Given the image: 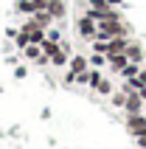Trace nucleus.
<instances>
[{
    "instance_id": "5",
    "label": "nucleus",
    "mask_w": 146,
    "mask_h": 149,
    "mask_svg": "<svg viewBox=\"0 0 146 149\" xmlns=\"http://www.w3.org/2000/svg\"><path fill=\"white\" fill-rule=\"evenodd\" d=\"M143 104L146 101L140 99V93H127V104H124V113H143Z\"/></svg>"
},
{
    "instance_id": "22",
    "label": "nucleus",
    "mask_w": 146,
    "mask_h": 149,
    "mask_svg": "<svg viewBox=\"0 0 146 149\" xmlns=\"http://www.w3.org/2000/svg\"><path fill=\"white\" fill-rule=\"evenodd\" d=\"M132 138H135V143H138V149H146V130H140V132H135Z\"/></svg>"
},
{
    "instance_id": "24",
    "label": "nucleus",
    "mask_w": 146,
    "mask_h": 149,
    "mask_svg": "<svg viewBox=\"0 0 146 149\" xmlns=\"http://www.w3.org/2000/svg\"><path fill=\"white\" fill-rule=\"evenodd\" d=\"M107 3H110V6H113V8H118V6H121V3H124V0H107Z\"/></svg>"
},
{
    "instance_id": "18",
    "label": "nucleus",
    "mask_w": 146,
    "mask_h": 149,
    "mask_svg": "<svg viewBox=\"0 0 146 149\" xmlns=\"http://www.w3.org/2000/svg\"><path fill=\"white\" fill-rule=\"evenodd\" d=\"M62 23H54L51 28H45V37L48 40H54V42H62V28H59Z\"/></svg>"
},
{
    "instance_id": "2",
    "label": "nucleus",
    "mask_w": 146,
    "mask_h": 149,
    "mask_svg": "<svg viewBox=\"0 0 146 149\" xmlns=\"http://www.w3.org/2000/svg\"><path fill=\"white\" fill-rule=\"evenodd\" d=\"M90 70V62L84 54H70V62H67V73H65V82H73V76L76 73H84Z\"/></svg>"
},
{
    "instance_id": "14",
    "label": "nucleus",
    "mask_w": 146,
    "mask_h": 149,
    "mask_svg": "<svg viewBox=\"0 0 146 149\" xmlns=\"http://www.w3.org/2000/svg\"><path fill=\"white\" fill-rule=\"evenodd\" d=\"M140 68H143V65H138V62H129V65L121 70V79H124V82H127V79H135V76L140 73Z\"/></svg>"
},
{
    "instance_id": "12",
    "label": "nucleus",
    "mask_w": 146,
    "mask_h": 149,
    "mask_svg": "<svg viewBox=\"0 0 146 149\" xmlns=\"http://www.w3.org/2000/svg\"><path fill=\"white\" fill-rule=\"evenodd\" d=\"M101 79H104V73H101L98 68H90V70H87V87H90V90H96Z\"/></svg>"
},
{
    "instance_id": "11",
    "label": "nucleus",
    "mask_w": 146,
    "mask_h": 149,
    "mask_svg": "<svg viewBox=\"0 0 146 149\" xmlns=\"http://www.w3.org/2000/svg\"><path fill=\"white\" fill-rule=\"evenodd\" d=\"M31 20H34V23H37V25H40V28H51V25L56 23V20L51 17V11H48V8H45V11H37V14H34Z\"/></svg>"
},
{
    "instance_id": "6",
    "label": "nucleus",
    "mask_w": 146,
    "mask_h": 149,
    "mask_svg": "<svg viewBox=\"0 0 146 149\" xmlns=\"http://www.w3.org/2000/svg\"><path fill=\"white\" fill-rule=\"evenodd\" d=\"M48 11H51V17H54L56 23H65V17H67V0H54V3H48Z\"/></svg>"
},
{
    "instance_id": "8",
    "label": "nucleus",
    "mask_w": 146,
    "mask_h": 149,
    "mask_svg": "<svg viewBox=\"0 0 146 149\" xmlns=\"http://www.w3.org/2000/svg\"><path fill=\"white\" fill-rule=\"evenodd\" d=\"M40 11L37 0H17V14H25V17H34Z\"/></svg>"
},
{
    "instance_id": "20",
    "label": "nucleus",
    "mask_w": 146,
    "mask_h": 149,
    "mask_svg": "<svg viewBox=\"0 0 146 149\" xmlns=\"http://www.w3.org/2000/svg\"><path fill=\"white\" fill-rule=\"evenodd\" d=\"M110 101H113L115 107H124V104H127V90H113Z\"/></svg>"
},
{
    "instance_id": "23",
    "label": "nucleus",
    "mask_w": 146,
    "mask_h": 149,
    "mask_svg": "<svg viewBox=\"0 0 146 149\" xmlns=\"http://www.w3.org/2000/svg\"><path fill=\"white\" fill-rule=\"evenodd\" d=\"M138 79H140V84L146 87V68H140V73H138Z\"/></svg>"
},
{
    "instance_id": "19",
    "label": "nucleus",
    "mask_w": 146,
    "mask_h": 149,
    "mask_svg": "<svg viewBox=\"0 0 146 149\" xmlns=\"http://www.w3.org/2000/svg\"><path fill=\"white\" fill-rule=\"evenodd\" d=\"M113 82H110V79H101V82H98V87H96V93L98 96H113Z\"/></svg>"
},
{
    "instance_id": "10",
    "label": "nucleus",
    "mask_w": 146,
    "mask_h": 149,
    "mask_svg": "<svg viewBox=\"0 0 146 149\" xmlns=\"http://www.w3.org/2000/svg\"><path fill=\"white\" fill-rule=\"evenodd\" d=\"M40 48H42V54H45V56H56L59 51H62V42H54V40H48V37H45V40L40 42Z\"/></svg>"
},
{
    "instance_id": "13",
    "label": "nucleus",
    "mask_w": 146,
    "mask_h": 149,
    "mask_svg": "<svg viewBox=\"0 0 146 149\" xmlns=\"http://www.w3.org/2000/svg\"><path fill=\"white\" fill-rule=\"evenodd\" d=\"M23 56L28 59V62H34V65H37V62L42 59V48H40V45H28V48L23 51Z\"/></svg>"
},
{
    "instance_id": "4",
    "label": "nucleus",
    "mask_w": 146,
    "mask_h": 149,
    "mask_svg": "<svg viewBox=\"0 0 146 149\" xmlns=\"http://www.w3.org/2000/svg\"><path fill=\"white\" fill-rule=\"evenodd\" d=\"M127 130H129V135L146 130V116L143 113H129V116H127Z\"/></svg>"
},
{
    "instance_id": "7",
    "label": "nucleus",
    "mask_w": 146,
    "mask_h": 149,
    "mask_svg": "<svg viewBox=\"0 0 146 149\" xmlns=\"http://www.w3.org/2000/svg\"><path fill=\"white\" fill-rule=\"evenodd\" d=\"M127 65H129V56H127V54H115V56H107V68H110L113 73H121Z\"/></svg>"
},
{
    "instance_id": "3",
    "label": "nucleus",
    "mask_w": 146,
    "mask_h": 149,
    "mask_svg": "<svg viewBox=\"0 0 146 149\" xmlns=\"http://www.w3.org/2000/svg\"><path fill=\"white\" fill-rule=\"evenodd\" d=\"M129 37H113V40H107V56H115V54H127L129 48Z\"/></svg>"
},
{
    "instance_id": "9",
    "label": "nucleus",
    "mask_w": 146,
    "mask_h": 149,
    "mask_svg": "<svg viewBox=\"0 0 146 149\" xmlns=\"http://www.w3.org/2000/svg\"><path fill=\"white\" fill-rule=\"evenodd\" d=\"M127 56H129V62H138V65H143V45L132 40V42H129V48H127Z\"/></svg>"
},
{
    "instance_id": "21",
    "label": "nucleus",
    "mask_w": 146,
    "mask_h": 149,
    "mask_svg": "<svg viewBox=\"0 0 146 149\" xmlns=\"http://www.w3.org/2000/svg\"><path fill=\"white\" fill-rule=\"evenodd\" d=\"M90 48H93V54H104V56H107V42L104 40H93Z\"/></svg>"
},
{
    "instance_id": "17",
    "label": "nucleus",
    "mask_w": 146,
    "mask_h": 149,
    "mask_svg": "<svg viewBox=\"0 0 146 149\" xmlns=\"http://www.w3.org/2000/svg\"><path fill=\"white\" fill-rule=\"evenodd\" d=\"M14 45H17V51H25L28 45H31V40H28V34H25L23 28L17 31V37H14Z\"/></svg>"
},
{
    "instance_id": "25",
    "label": "nucleus",
    "mask_w": 146,
    "mask_h": 149,
    "mask_svg": "<svg viewBox=\"0 0 146 149\" xmlns=\"http://www.w3.org/2000/svg\"><path fill=\"white\" fill-rule=\"evenodd\" d=\"M140 99H143V101H146V87H143V90H140Z\"/></svg>"
},
{
    "instance_id": "16",
    "label": "nucleus",
    "mask_w": 146,
    "mask_h": 149,
    "mask_svg": "<svg viewBox=\"0 0 146 149\" xmlns=\"http://www.w3.org/2000/svg\"><path fill=\"white\" fill-rule=\"evenodd\" d=\"M87 62H90V68H98V70H101V68H107V56H104V54H93V51H90Z\"/></svg>"
},
{
    "instance_id": "1",
    "label": "nucleus",
    "mask_w": 146,
    "mask_h": 149,
    "mask_svg": "<svg viewBox=\"0 0 146 149\" xmlns=\"http://www.w3.org/2000/svg\"><path fill=\"white\" fill-rule=\"evenodd\" d=\"M76 34H79L81 40L93 42V40H96V34H98V23H96V20H90L87 14H79V17H76Z\"/></svg>"
},
{
    "instance_id": "15",
    "label": "nucleus",
    "mask_w": 146,
    "mask_h": 149,
    "mask_svg": "<svg viewBox=\"0 0 146 149\" xmlns=\"http://www.w3.org/2000/svg\"><path fill=\"white\" fill-rule=\"evenodd\" d=\"M67 62H70V54H65V51H59L56 56H51V68H67Z\"/></svg>"
}]
</instances>
